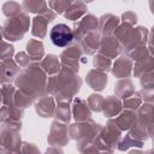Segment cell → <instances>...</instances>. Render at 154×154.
<instances>
[{"label":"cell","mask_w":154,"mask_h":154,"mask_svg":"<svg viewBox=\"0 0 154 154\" xmlns=\"http://www.w3.org/2000/svg\"><path fill=\"white\" fill-rule=\"evenodd\" d=\"M49 37H51V41L53 42L54 46L66 47L69 43H71V41L73 38V34H72V30L70 29V26L60 23V24L54 25L51 29Z\"/></svg>","instance_id":"6da1fadb"}]
</instances>
